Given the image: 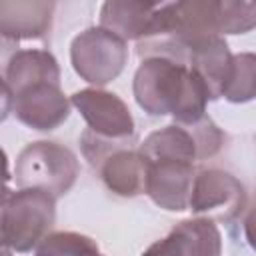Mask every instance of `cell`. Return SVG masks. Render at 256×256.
<instances>
[{"mask_svg":"<svg viewBox=\"0 0 256 256\" xmlns=\"http://www.w3.org/2000/svg\"><path fill=\"white\" fill-rule=\"evenodd\" d=\"M72 106L86 120L88 128L110 140H134L136 126L126 102L102 88H84L70 96Z\"/></svg>","mask_w":256,"mask_h":256,"instance_id":"7","label":"cell"},{"mask_svg":"<svg viewBox=\"0 0 256 256\" xmlns=\"http://www.w3.org/2000/svg\"><path fill=\"white\" fill-rule=\"evenodd\" d=\"M70 98L60 90V84H34L14 96L4 92V116L14 112L18 122L38 132H52L70 116Z\"/></svg>","mask_w":256,"mask_h":256,"instance_id":"6","label":"cell"},{"mask_svg":"<svg viewBox=\"0 0 256 256\" xmlns=\"http://www.w3.org/2000/svg\"><path fill=\"white\" fill-rule=\"evenodd\" d=\"M56 222V198L38 188H18L4 194L2 244L12 252H34L52 232Z\"/></svg>","mask_w":256,"mask_h":256,"instance_id":"2","label":"cell"},{"mask_svg":"<svg viewBox=\"0 0 256 256\" xmlns=\"http://www.w3.org/2000/svg\"><path fill=\"white\" fill-rule=\"evenodd\" d=\"M158 10V4L152 2H134V0H110L100 8V26L124 42H140Z\"/></svg>","mask_w":256,"mask_h":256,"instance_id":"14","label":"cell"},{"mask_svg":"<svg viewBox=\"0 0 256 256\" xmlns=\"http://www.w3.org/2000/svg\"><path fill=\"white\" fill-rule=\"evenodd\" d=\"M70 62L84 82L100 88L116 80L124 70L128 62V44L102 26H92L74 36L70 44Z\"/></svg>","mask_w":256,"mask_h":256,"instance_id":"4","label":"cell"},{"mask_svg":"<svg viewBox=\"0 0 256 256\" xmlns=\"http://www.w3.org/2000/svg\"><path fill=\"white\" fill-rule=\"evenodd\" d=\"M104 186L122 198H134L146 192L148 162L134 148H122L110 154L96 170Z\"/></svg>","mask_w":256,"mask_h":256,"instance_id":"12","label":"cell"},{"mask_svg":"<svg viewBox=\"0 0 256 256\" xmlns=\"http://www.w3.org/2000/svg\"><path fill=\"white\" fill-rule=\"evenodd\" d=\"M216 22L220 36L246 34L256 28V2L216 0Z\"/></svg>","mask_w":256,"mask_h":256,"instance_id":"18","label":"cell"},{"mask_svg":"<svg viewBox=\"0 0 256 256\" xmlns=\"http://www.w3.org/2000/svg\"><path fill=\"white\" fill-rule=\"evenodd\" d=\"M188 210L196 218L232 222L246 210V188L230 172L220 168L198 170Z\"/></svg>","mask_w":256,"mask_h":256,"instance_id":"5","label":"cell"},{"mask_svg":"<svg viewBox=\"0 0 256 256\" xmlns=\"http://www.w3.org/2000/svg\"><path fill=\"white\" fill-rule=\"evenodd\" d=\"M142 256H222V234L208 218L182 220Z\"/></svg>","mask_w":256,"mask_h":256,"instance_id":"9","label":"cell"},{"mask_svg":"<svg viewBox=\"0 0 256 256\" xmlns=\"http://www.w3.org/2000/svg\"><path fill=\"white\" fill-rule=\"evenodd\" d=\"M134 140H110V138H104V136H98L96 132H92L90 128H86L80 136V150H82V156L88 160V164L98 170L100 164L110 156L114 154L116 150H122V148H132Z\"/></svg>","mask_w":256,"mask_h":256,"instance_id":"19","label":"cell"},{"mask_svg":"<svg viewBox=\"0 0 256 256\" xmlns=\"http://www.w3.org/2000/svg\"><path fill=\"white\" fill-rule=\"evenodd\" d=\"M244 238L252 250H256V200L246 208L244 212Z\"/></svg>","mask_w":256,"mask_h":256,"instance_id":"20","label":"cell"},{"mask_svg":"<svg viewBox=\"0 0 256 256\" xmlns=\"http://www.w3.org/2000/svg\"><path fill=\"white\" fill-rule=\"evenodd\" d=\"M196 174H198L196 164L190 162H180V160L148 162L144 194L162 210L168 212L188 210Z\"/></svg>","mask_w":256,"mask_h":256,"instance_id":"8","label":"cell"},{"mask_svg":"<svg viewBox=\"0 0 256 256\" xmlns=\"http://www.w3.org/2000/svg\"><path fill=\"white\" fill-rule=\"evenodd\" d=\"M56 4L46 0L0 2V34L4 40H42L52 30Z\"/></svg>","mask_w":256,"mask_h":256,"instance_id":"10","label":"cell"},{"mask_svg":"<svg viewBox=\"0 0 256 256\" xmlns=\"http://www.w3.org/2000/svg\"><path fill=\"white\" fill-rule=\"evenodd\" d=\"M80 174V164L76 154L48 140H38L26 144L16 156L14 178L18 188H38L54 198L70 192Z\"/></svg>","mask_w":256,"mask_h":256,"instance_id":"3","label":"cell"},{"mask_svg":"<svg viewBox=\"0 0 256 256\" xmlns=\"http://www.w3.org/2000/svg\"><path fill=\"white\" fill-rule=\"evenodd\" d=\"M60 84V66L52 52L40 48L16 50L4 66V92L8 96L34 84Z\"/></svg>","mask_w":256,"mask_h":256,"instance_id":"11","label":"cell"},{"mask_svg":"<svg viewBox=\"0 0 256 256\" xmlns=\"http://www.w3.org/2000/svg\"><path fill=\"white\" fill-rule=\"evenodd\" d=\"M98 256H104V254H98Z\"/></svg>","mask_w":256,"mask_h":256,"instance_id":"21","label":"cell"},{"mask_svg":"<svg viewBox=\"0 0 256 256\" xmlns=\"http://www.w3.org/2000/svg\"><path fill=\"white\" fill-rule=\"evenodd\" d=\"M232 52L222 36H216L204 44H200L188 58V66L198 72V76L204 80L210 100L222 98V90L230 72L232 64Z\"/></svg>","mask_w":256,"mask_h":256,"instance_id":"15","label":"cell"},{"mask_svg":"<svg viewBox=\"0 0 256 256\" xmlns=\"http://www.w3.org/2000/svg\"><path fill=\"white\" fill-rule=\"evenodd\" d=\"M102 254L96 240L86 234L58 230L50 232L32 252V256H98Z\"/></svg>","mask_w":256,"mask_h":256,"instance_id":"17","label":"cell"},{"mask_svg":"<svg viewBox=\"0 0 256 256\" xmlns=\"http://www.w3.org/2000/svg\"><path fill=\"white\" fill-rule=\"evenodd\" d=\"M138 106L150 116H172L174 124H194L206 116L210 92L190 66L150 56L140 62L132 80Z\"/></svg>","mask_w":256,"mask_h":256,"instance_id":"1","label":"cell"},{"mask_svg":"<svg viewBox=\"0 0 256 256\" xmlns=\"http://www.w3.org/2000/svg\"><path fill=\"white\" fill-rule=\"evenodd\" d=\"M222 98H226L232 104H244L256 98V54L254 52H240L232 56Z\"/></svg>","mask_w":256,"mask_h":256,"instance_id":"16","label":"cell"},{"mask_svg":"<svg viewBox=\"0 0 256 256\" xmlns=\"http://www.w3.org/2000/svg\"><path fill=\"white\" fill-rule=\"evenodd\" d=\"M138 150L146 162L180 160L196 164L202 160L200 144L192 124H168L160 130H154L144 138Z\"/></svg>","mask_w":256,"mask_h":256,"instance_id":"13","label":"cell"}]
</instances>
